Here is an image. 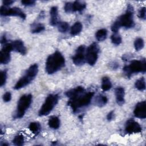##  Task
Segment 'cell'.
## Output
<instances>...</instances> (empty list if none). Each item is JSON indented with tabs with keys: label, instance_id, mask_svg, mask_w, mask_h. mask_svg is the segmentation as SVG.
I'll return each mask as SVG.
<instances>
[{
	"label": "cell",
	"instance_id": "cell-30",
	"mask_svg": "<svg viewBox=\"0 0 146 146\" xmlns=\"http://www.w3.org/2000/svg\"><path fill=\"white\" fill-rule=\"evenodd\" d=\"M13 143L18 146L22 145L24 143V137L22 135H18L16 136L13 140Z\"/></svg>",
	"mask_w": 146,
	"mask_h": 146
},
{
	"label": "cell",
	"instance_id": "cell-6",
	"mask_svg": "<svg viewBox=\"0 0 146 146\" xmlns=\"http://www.w3.org/2000/svg\"><path fill=\"white\" fill-rule=\"evenodd\" d=\"M58 99L59 96L57 94L48 95L38 112L39 116H43L48 115L58 103Z\"/></svg>",
	"mask_w": 146,
	"mask_h": 146
},
{
	"label": "cell",
	"instance_id": "cell-16",
	"mask_svg": "<svg viewBox=\"0 0 146 146\" xmlns=\"http://www.w3.org/2000/svg\"><path fill=\"white\" fill-rule=\"evenodd\" d=\"M50 23L51 26H55L58 25V7L56 6H53L50 9Z\"/></svg>",
	"mask_w": 146,
	"mask_h": 146
},
{
	"label": "cell",
	"instance_id": "cell-23",
	"mask_svg": "<svg viewBox=\"0 0 146 146\" xmlns=\"http://www.w3.org/2000/svg\"><path fill=\"white\" fill-rule=\"evenodd\" d=\"M108 102L107 98L103 95H98L95 100V103L99 107H103L107 104Z\"/></svg>",
	"mask_w": 146,
	"mask_h": 146
},
{
	"label": "cell",
	"instance_id": "cell-4",
	"mask_svg": "<svg viewBox=\"0 0 146 146\" xmlns=\"http://www.w3.org/2000/svg\"><path fill=\"white\" fill-rule=\"evenodd\" d=\"M38 72V66L36 64L31 65L26 71L25 75L22 76L15 84L14 88L15 90H19L25 87L35 78Z\"/></svg>",
	"mask_w": 146,
	"mask_h": 146
},
{
	"label": "cell",
	"instance_id": "cell-5",
	"mask_svg": "<svg viewBox=\"0 0 146 146\" xmlns=\"http://www.w3.org/2000/svg\"><path fill=\"white\" fill-rule=\"evenodd\" d=\"M123 71L128 78L131 77L132 74L133 73H145L146 71L145 59L133 60L131 62L129 65L125 66L124 67Z\"/></svg>",
	"mask_w": 146,
	"mask_h": 146
},
{
	"label": "cell",
	"instance_id": "cell-1",
	"mask_svg": "<svg viewBox=\"0 0 146 146\" xmlns=\"http://www.w3.org/2000/svg\"><path fill=\"white\" fill-rule=\"evenodd\" d=\"M133 13L134 10L133 6L131 4H128L125 13L119 17L117 20L113 23L111 26V30L114 33H117L121 27H124L127 29L133 27L135 26Z\"/></svg>",
	"mask_w": 146,
	"mask_h": 146
},
{
	"label": "cell",
	"instance_id": "cell-10",
	"mask_svg": "<svg viewBox=\"0 0 146 146\" xmlns=\"http://www.w3.org/2000/svg\"><path fill=\"white\" fill-rule=\"evenodd\" d=\"M73 63L76 66H82L85 63L86 54L84 45H80L76 50L75 54L72 56Z\"/></svg>",
	"mask_w": 146,
	"mask_h": 146
},
{
	"label": "cell",
	"instance_id": "cell-35",
	"mask_svg": "<svg viewBox=\"0 0 146 146\" xmlns=\"http://www.w3.org/2000/svg\"><path fill=\"white\" fill-rule=\"evenodd\" d=\"M11 99V94L10 92H6L3 96V100L5 102H8L10 101Z\"/></svg>",
	"mask_w": 146,
	"mask_h": 146
},
{
	"label": "cell",
	"instance_id": "cell-24",
	"mask_svg": "<svg viewBox=\"0 0 146 146\" xmlns=\"http://www.w3.org/2000/svg\"><path fill=\"white\" fill-rule=\"evenodd\" d=\"M107 36V30L106 29H102L97 31L95 34V36L98 41L104 40Z\"/></svg>",
	"mask_w": 146,
	"mask_h": 146
},
{
	"label": "cell",
	"instance_id": "cell-3",
	"mask_svg": "<svg viewBox=\"0 0 146 146\" xmlns=\"http://www.w3.org/2000/svg\"><path fill=\"white\" fill-rule=\"evenodd\" d=\"M94 95V92L82 93L75 98L70 99L68 105L71 107L74 112H76L80 108L88 106L90 103Z\"/></svg>",
	"mask_w": 146,
	"mask_h": 146
},
{
	"label": "cell",
	"instance_id": "cell-19",
	"mask_svg": "<svg viewBox=\"0 0 146 146\" xmlns=\"http://www.w3.org/2000/svg\"><path fill=\"white\" fill-rule=\"evenodd\" d=\"M86 7V3L81 1H75L72 3L73 13L75 11L81 12Z\"/></svg>",
	"mask_w": 146,
	"mask_h": 146
},
{
	"label": "cell",
	"instance_id": "cell-26",
	"mask_svg": "<svg viewBox=\"0 0 146 146\" xmlns=\"http://www.w3.org/2000/svg\"><path fill=\"white\" fill-rule=\"evenodd\" d=\"M58 31L62 33H66L69 29V25L66 22H60L58 23Z\"/></svg>",
	"mask_w": 146,
	"mask_h": 146
},
{
	"label": "cell",
	"instance_id": "cell-8",
	"mask_svg": "<svg viewBox=\"0 0 146 146\" xmlns=\"http://www.w3.org/2000/svg\"><path fill=\"white\" fill-rule=\"evenodd\" d=\"M99 47L96 43H93L89 46L86 53V60L90 66H94L98 59Z\"/></svg>",
	"mask_w": 146,
	"mask_h": 146
},
{
	"label": "cell",
	"instance_id": "cell-7",
	"mask_svg": "<svg viewBox=\"0 0 146 146\" xmlns=\"http://www.w3.org/2000/svg\"><path fill=\"white\" fill-rule=\"evenodd\" d=\"M31 102L32 95L31 94L22 95L18 100L15 117H22L25 115L26 110L29 108Z\"/></svg>",
	"mask_w": 146,
	"mask_h": 146
},
{
	"label": "cell",
	"instance_id": "cell-9",
	"mask_svg": "<svg viewBox=\"0 0 146 146\" xmlns=\"http://www.w3.org/2000/svg\"><path fill=\"white\" fill-rule=\"evenodd\" d=\"M0 14L2 16H15L19 17L22 19H25L26 17V14L18 7L8 8L6 6H2L0 8Z\"/></svg>",
	"mask_w": 146,
	"mask_h": 146
},
{
	"label": "cell",
	"instance_id": "cell-31",
	"mask_svg": "<svg viewBox=\"0 0 146 146\" xmlns=\"http://www.w3.org/2000/svg\"><path fill=\"white\" fill-rule=\"evenodd\" d=\"M7 79V70H3L1 72V82L0 86L2 87L6 83Z\"/></svg>",
	"mask_w": 146,
	"mask_h": 146
},
{
	"label": "cell",
	"instance_id": "cell-11",
	"mask_svg": "<svg viewBox=\"0 0 146 146\" xmlns=\"http://www.w3.org/2000/svg\"><path fill=\"white\" fill-rule=\"evenodd\" d=\"M11 51H13V48L11 43H6L3 46L0 52V63L1 64H6L10 62Z\"/></svg>",
	"mask_w": 146,
	"mask_h": 146
},
{
	"label": "cell",
	"instance_id": "cell-33",
	"mask_svg": "<svg viewBox=\"0 0 146 146\" xmlns=\"http://www.w3.org/2000/svg\"><path fill=\"white\" fill-rule=\"evenodd\" d=\"M146 12H145V7H141L139 11V14L138 16L140 18L142 19H145V17H146V14H145Z\"/></svg>",
	"mask_w": 146,
	"mask_h": 146
},
{
	"label": "cell",
	"instance_id": "cell-22",
	"mask_svg": "<svg viewBox=\"0 0 146 146\" xmlns=\"http://www.w3.org/2000/svg\"><path fill=\"white\" fill-rule=\"evenodd\" d=\"M102 89L104 91L109 90L112 87V84L110 78L107 76H104L102 79Z\"/></svg>",
	"mask_w": 146,
	"mask_h": 146
},
{
	"label": "cell",
	"instance_id": "cell-15",
	"mask_svg": "<svg viewBox=\"0 0 146 146\" xmlns=\"http://www.w3.org/2000/svg\"><path fill=\"white\" fill-rule=\"evenodd\" d=\"M115 96L117 104L121 106L124 103V89L121 87H118L115 89Z\"/></svg>",
	"mask_w": 146,
	"mask_h": 146
},
{
	"label": "cell",
	"instance_id": "cell-12",
	"mask_svg": "<svg viewBox=\"0 0 146 146\" xmlns=\"http://www.w3.org/2000/svg\"><path fill=\"white\" fill-rule=\"evenodd\" d=\"M140 125L132 119L128 120L125 124V131L127 133L132 134L135 133H139L141 131Z\"/></svg>",
	"mask_w": 146,
	"mask_h": 146
},
{
	"label": "cell",
	"instance_id": "cell-14",
	"mask_svg": "<svg viewBox=\"0 0 146 146\" xmlns=\"http://www.w3.org/2000/svg\"><path fill=\"white\" fill-rule=\"evenodd\" d=\"M13 50L20 53L22 55H25L27 50L24 45L23 42L21 40H15L11 43Z\"/></svg>",
	"mask_w": 146,
	"mask_h": 146
},
{
	"label": "cell",
	"instance_id": "cell-36",
	"mask_svg": "<svg viewBox=\"0 0 146 146\" xmlns=\"http://www.w3.org/2000/svg\"><path fill=\"white\" fill-rule=\"evenodd\" d=\"M113 117H114V112L113 111H111L108 113L107 116V119L108 121H111L113 119Z\"/></svg>",
	"mask_w": 146,
	"mask_h": 146
},
{
	"label": "cell",
	"instance_id": "cell-17",
	"mask_svg": "<svg viewBox=\"0 0 146 146\" xmlns=\"http://www.w3.org/2000/svg\"><path fill=\"white\" fill-rule=\"evenodd\" d=\"M84 92V88L81 86H78L74 89L67 91L65 94L68 98H69V99H71L77 96L78 95L83 93Z\"/></svg>",
	"mask_w": 146,
	"mask_h": 146
},
{
	"label": "cell",
	"instance_id": "cell-18",
	"mask_svg": "<svg viewBox=\"0 0 146 146\" xmlns=\"http://www.w3.org/2000/svg\"><path fill=\"white\" fill-rule=\"evenodd\" d=\"M48 125L52 129H58L60 126V120L56 116H52L50 117L48 121Z\"/></svg>",
	"mask_w": 146,
	"mask_h": 146
},
{
	"label": "cell",
	"instance_id": "cell-34",
	"mask_svg": "<svg viewBox=\"0 0 146 146\" xmlns=\"http://www.w3.org/2000/svg\"><path fill=\"white\" fill-rule=\"evenodd\" d=\"M21 3L22 5H23L24 6H33L34 5L35 3V1H33V0H24V1H22Z\"/></svg>",
	"mask_w": 146,
	"mask_h": 146
},
{
	"label": "cell",
	"instance_id": "cell-20",
	"mask_svg": "<svg viewBox=\"0 0 146 146\" xmlns=\"http://www.w3.org/2000/svg\"><path fill=\"white\" fill-rule=\"evenodd\" d=\"M82 24L80 22H75L71 27L70 34L72 36H75L79 34L82 30Z\"/></svg>",
	"mask_w": 146,
	"mask_h": 146
},
{
	"label": "cell",
	"instance_id": "cell-28",
	"mask_svg": "<svg viewBox=\"0 0 146 146\" xmlns=\"http://www.w3.org/2000/svg\"><path fill=\"white\" fill-rule=\"evenodd\" d=\"M111 40L113 44L115 45H119L122 41L121 36L117 33H113L111 36Z\"/></svg>",
	"mask_w": 146,
	"mask_h": 146
},
{
	"label": "cell",
	"instance_id": "cell-27",
	"mask_svg": "<svg viewBox=\"0 0 146 146\" xmlns=\"http://www.w3.org/2000/svg\"><path fill=\"white\" fill-rule=\"evenodd\" d=\"M144 46V42L142 38H137L136 39L134 42V47L136 50V51H139L141 50Z\"/></svg>",
	"mask_w": 146,
	"mask_h": 146
},
{
	"label": "cell",
	"instance_id": "cell-32",
	"mask_svg": "<svg viewBox=\"0 0 146 146\" xmlns=\"http://www.w3.org/2000/svg\"><path fill=\"white\" fill-rule=\"evenodd\" d=\"M64 11L67 13H73L72 11V3L71 2H67L64 5Z\"/></svg>",
	"mask_w": 146,
	"mask_h": 146
},
{
	"label": "cell",
	"instance_id": "cell-37",
	"mask_svg": "<svg viewBox=\"0 0 146 146\" xmlns=\"http://www.w3.org/2000/svg\"><path fill=\"white\" fill-rule=\"evenodd\" d=\"M14 2V1H12V0H4L3 1L2 3H3V6H10L11 5L12 3H13Z\"/></svg>",
	"mask_w": 146,
	"mask_h": 146
},
{
	"label": "cell",
	"instance_id": "cell-29",
	"mask_svg": "<svg viewBox=\"0 0 146 146\" xmlns=\"http://www.w3.org/2000/svg\"><path fill=\"white\" fill-rule=\"evenodd\" d=\"M44 30V26L42 23L33 24L31 29V33H38L42 32Z\"/></svg>",
	"mask_w": 146,
	"mask_h": 146
},
{
	"label": "cell",
	"instance_id": "cell-25",
	"mask_svg": "<svg viewBox=\"0 0 146 146\" xmlns=\"http://www.w3.org/2000/svg\"><path fill=\"white\" fill-rule=\"evenodd\" d=\"M135 87L139 91H144L145 89V79L143 77L140 78V79H137L135 84Z\"/></svg>",
	"mask_w": 146,
	"mask_h": 146
},
{
	"label": "cell",
	"instance_id": "cell-13",
	"mask_svg": "<svg viewBox=\"0 0 146 146\" xmlns=\"http://www.w3.org/2000/svg\"><path fill=\"white\" fill-rule=\"evenodd\" d=\"M133 113L135 117L139 119H145L146 117L145 101H141L136 105Z\"/></svg>",
	"mask_w": 146,
	"mask_h": 146
},
{
	"label": "cell",
	"instance_id": "cell-21",
	"mask_svg": "<svg viewBox=\"0 0 146 146\" xmlns=\"http://www.w3.org/2000/svg\"><path fill=\"white\" fill-rule=\"evenodd\" d=\"M29 128L33 133L37 135L41 130V125L38 122H31L29 124Z\"/></svg>",
	"mask_w": 146,
	"mask_h": 146
},
{
	"label": "cell",
	"instance_id": "cell-2",
	"mask_svg": "<svg viewBox=\"0 0 146 146\" xmlns=\"http://www.w3.org/2000/svg\"><path fill=\"white\" fill-rule=\"evenodd\" d=\"M65 59L63 55L56 51L50 55L46 62V71L48 74H52L64 66Z\"/></svg>",
	"mask_w": 146,
	"mask_h": 146
}]
</instances>
